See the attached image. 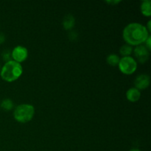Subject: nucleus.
Masks as SVG:
<instances>
[{
  "label": "nucleus",
  "instance_id": "nucleus-1",
  "mask_svg": "<svg viewBox=\"0 0 151 151\" xmlns=\"http://www.w3.org/2000/svg\"><path fill=\"white\" fill-rule=\"evenodd\" d=\"M149 35V32L145 26L137 22L130 23L124 28L122 32L124 40L127 44L131 47L142 45Z\"/></svg>",
  "mask_w": 151,
  "mask_h": 151
},
{
  "label": "nucleus",
  "instance_id": "nucleus-2",
  "mask_svg": "<svg viewBox=\"0 0 151 151\" xmlns=\"http://www.w3.org/2000/svg\"><path fill=\"white\" fill-rule=\"evenodd\" d=\"M23 68L19 63L11 60L6 62L0 70V76L6 82H13L19 79L22 75Z\"/></svg>",
  "mask_w": 151,
  "mask_h": 151
},
{
  "label": "nucleus",
  "instance_id": "nucleus-3",
  "mask_svg": "<svg viewBox=\"0 0 151 151\" xmlns=\"http://www.w3.org/2000/svg\"><path fill=\"white\" fill-rule=\"evenodd\" d=\"M35 108L32 105L24 103L19 105L13 111V117L20 123H26L33 118Z\"/></svg>",
  "mask_w": 151,
  "mask_h": 151
},
{
  "label": "nucleus",
  "instance_id": "nucleus-4",
  "mask_svg": "<svg viewBox=\"0 0 151 151\" xmlns=\"http://www.w3.org/2000/svg\"><path fill=\"white\" fill-rule=\"evenodd\" d=\"M119 69L122 73L125 75H131L137 69V62L131 56L122 57L119 62Z\"/></svg>",
  "mask_w": 151,
  "mask_h": 151
},
{
  "label": "nucleus",
  "instance_id": "nucleus-5",
  "mask_svg": "<svg viewBox=\"0 0 151 151\" xmlns=\"http://www.w3.org/2000/svg\"><path fill=\"white\" fill-rule=\"evenodd\" d=\"M28 56V51L23 46H17L11 51V57L13 60L20 63L24 62Z\"/></svg>",
  "mask_w": 151,
  "mask_h": 151
},
{
  "label": "nucleus",
  "instance_id": "nucleus-6",
  "mask_svg": "<svg viewBox=\"0 0 151 151\" xmlns=\"http://www.w3.org/2000/svg\"><path fill=\"white\" fill-rule=\"evenodd\" d=\"M133 51H134V55L139 63H144L148 60L149 55H150V50L147 49L145 46H137Z\"/></svg>",
  "mask_w": 151,
  "mask_h": 151
},
{
  "label": "nucleus",
  "instance_id": "nucleus-7",
  "mask_svg": "<svg viewBox=\"0 0 151 151\" xmlns=\"http://www.w3.org/2000/svg\"><path fill=\"white\" fill-rule=\"evenodd\" d=\"M150 76L146 74H142L138 75L134 81L135 88L138 90H143L147 88L150 85Z\"/></svg>",
  "mask_w": 151,
  "mask_h": 151
},
{
  "label": "nucleus",
  "instance_id": "nucleus-8",
  "mask_svg": "<svg viewBox=\"0 0 151 151\" xmlns=\"http://www.w3.org/2000/svg\"><path fill=\"white\" fill-rule=\"evenodd\" d=\"M140 97H141V92H140L139 90L136 88L135 87L129 88L126 91V98L130 102L135 103L139 100Z\"/></svg>",
  "mask_w": 151,
  "mask_h": 151
},
{
  "label": "nucleus",
  "instance_id": "nucleus-9",
  "mask_svg": "<svg viewBox=\"0 0 151 151\" xmlns=\"http://www.w3.org/2000/svg\"><path fill=\"white\" fill-rule=\"evenodd\" d=\"M75 24V19L72 14H68L63 18V27L66 30H69L73 28Z\"/></svg>",
  "mask_w": 151,
  "mask_h": 151
},
{
  "label": "nucleus",
  "instance_id": "nucleus-10",
  "mask_svg": "<svg viewBox=\"0 0 151 151\" xmlns=\"http://www.w3.org/2000/svg\"><path fill=\"white\" fill-rule=\"evenodd\" d=\"M140 10L144 16H151V1L150 0H144L142 1L141 5H140Z\"/></svg>",
  "mask_w": 151,
  "mask_h": 151
},
{
  "label": "nucleus",
  "instance_id": "nucleus-11",
  "mask_svg": "<svg viewBox=\"0 0 151 151\" xmlns=\"http://www.w3.org/2000/svg\"><path fill=\"white\" fill-rule=\"evenodd\" d=\"M13 100L9 98L4 99L0 103V108L4 111H10L13 108Z\"/></svg>",
  "mask_w": 151,
  "mask_h": 151
},
{
  "label": "nucleus",
  "instance_id": "nucleus-12",
  "mask_svg": "<svg viewBox=\"0 0 151 151\" xmlns=\"http://www.w3.org/2000/svg\"><path fill=\"white\" fill-rule=\"evenodd\" d=\"M119 60H120V58H119V56L116 54L109 55L107 58H106V61H107V63H109L110 66H118Z\"/></svg>",
  "mask_w": 151,
  "mask_h": 151
},
{
  "label": "nucleus",
  "instance_id": "nucleus-13",
  "mask_svg": "<svg viewBox=\"0 0 151 151\" xmlns=\"http://www.w3.org/2000/svg\"><path fill=\"white\" fill-rule=\"evenodd\" d=\"M133 47L131 46L128 45V44H125V45L122 46L119 49V53L122 55L123 57H127V56H130L133 52Z\"/></svg>",
  "mask_w": 151,
  "mask_h": 151
},
{
  "label": "nucleus",
  "instance_id": "nucleus-14",
  "mask_svg": "<svg viewBox=\"0 0 151 151\" xmlns=\"http://www.w3.org/2000/svg\"><path fill=\"white\" fill-rule=\"evenodd\" d=\"M1 58H2L3 60L6 62H8L10 60H12L11 57V51L8 50H5L2 52L1 53Z\"/></svg>",
  "mask_w": 151,
  "mask_h": 151
},
{
  "label": "nucleus",
  "instance_id": "nucleus-15",
  "mask_svg": "<svg viewBox=\"0 0 151 151\" xmlns=\"http://www.w3.org/2000/svg\"><path fill=\"white\" fill-rule=\"evenodd\" d=\"M78 33L75 31H72L69 34V38L71 41H76L78 38Z\"/></svg>",
  "mask_w": 151,
  "mask_h": 151
},
{
  "label": "nucleus",
  "instance_id": "nucleus-16",
  "mask_svg": "<svg viewBox=\"0 0 151 151\" xmlns=\"http://www.w3.org/2000/svg\"><path fill=\"white\" fill-rule=\"evenodd\" d=\"M145 47H147V49H148L149 50H151V36L150 35H149L148 38L146 39V41H145Z\"/></svg>",
  "mask_w": 151,
  "mask_h": 151
},
{
  "label": "nucleus",
  "instance_id": "nucleus-17",
  "mask_svg": "<svg viewBox=\"0 0 151 151\" xmlns=\"http://www.w3.org/2000/svg\"><path fill=\"white\" fill-rule=\"evenodd\" d=\"M5 39H6L5 35H4L3 32H0V44H3V43L5 41Z\"/></svg>",
  "mask_w": 151,
  "mask_h": 151
},
{
  "label": "nucleus",
  "instance_id": "nucleus-18",
  "mask_svg": "<svg viewBox=\"0 0 151 151\" xmlns=\"http://www.w3.org/2000/svg\"><path fill=\"white\" fill-rule=\"evenodd\" d=\"M146 29H147V31L149 32V33L151 32V21L149 20L148 22H147V26L145 27Z\"/></svg>",
  "mask_w": 151,
  "mask_h": 151
},
{
  "label": "nucleus",
  "instance_id": "nucleus-19",
  "mask_svg": "<svg viewBox=\"0 0 151 151\" xmlns=\"http://www.w3.org/2000/svg\"><path fill=\"white\" fill-rule=\"evenodd\" d=\"M106 2L109 3V4H118V3L120 2V1H107Z\"/></svg>",
  "mask_w": 151,
  "mask_h": 151
},
{
  "label": "nucleus",
  "instance_id": "nucleus-20",
  "mask_svg": "<svg viewBox=\"0 0 151 151\" xmlns=\"http://www.w3.org/2000/svg\"><path fill=\"white\" fill-rule=\"evenodd\" d=\"M129 151H141V150H139V149H137V148H134V149H131V150H130Z\"/></svg>",
  "mask_w": 151,
  "mask_h": 151
},
{
  "label": "nucleus",
  "instance_id": "nucleus-21",
  "mask_svg": "<svg viewBox=\"0 0 151 151\" xmlns=\"http://www.w3.org/2000/svg\"><path fill=\"white\" fill-rule=\"evenodd\" d=\"M1 64H0V70H1Z\"/></svg>",
  "mask_w": 151,
  "mask_h": 151
}]
</instances>
